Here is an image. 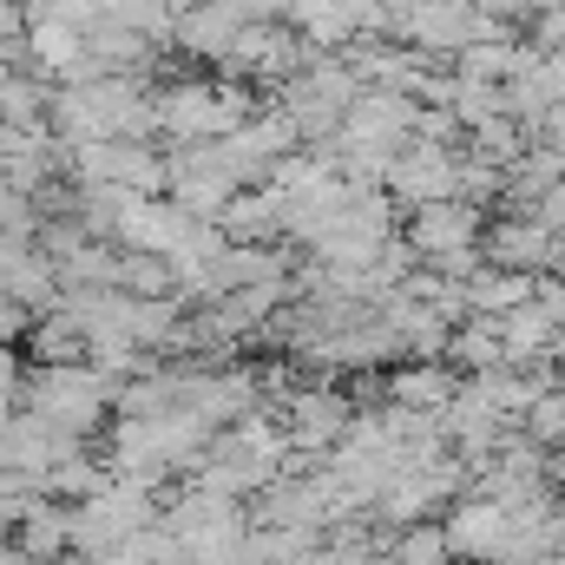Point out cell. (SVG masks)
Returning <instances> with one entry per match:
<instances>
[{
  "label": "cell",
  "mask_w": 565,
  "mask_h": 565,
  "mask_svg": "<svg viewBox=\"0 0 565 565\" xmlns=\"http://www.w3.org/2000/svg\"><path fill=\"white\" fill-rule=\"evenodd\" d=\"M454 546H447V526H408V540L395 546V565H447Z\"/></svg>",
  "instance_id": "7"
},
{
  "label": "cell",
  "mask_w": 565,
  "mask_h": 565,
  "mask_svg": "<svg viewBox=\"0 0 565 565\" xmlns=\"http://www.w3.org/2000/svg\"><path fill=\"white\" fill-rule=\"evenodd\" d=\"M553 250H559V237H553L546 217H507V224H493L480 237L487 270H520V277H546L553 270Z\"/></svg>",
  "instance_id": "2"
},
{
  "label": "cell",
  "mask_w": 565,
  "mask_h": 565,
  "mask_svg": "<svg viewBox=\"0 0 565 565\" xmlns=\"http://www.w3.org/2000/svg\"><path fill=\"white\" fill-rule=\"evenodd\" d=\"M513 526H520V513H507L500 500H467L454 520H447V546L454 553H467V559H507V540H513Z\"/></svg>",
  "instance_id": "3"
},
{
  "label": "cell",
  "mask_w": 565,
  "mask_h": 565,
  "mask_svg": "<svg viewBox=\"0 0 565 565\" xmlns=\"http://www.w3.org/2000/svg\"><path fill=\"white\" fill-rule=\"evenodd\" d=\"M20 335H26V309H20L13 296H0V349H7V342H20Z\"/></svg>",
  "instance_id": "8"
},
{
  "label": "cell",
  "mask_w": 565,
  "mask_h": 565,
  "mask_svg": "<svg viewBox=\"0 0 565 565\" xmlns=\"http://www.w3.org/2000/svg\"><path fill=\"white\" fill-rule=\"evenodd\" d=\"M520 422H526V434H533L540 447H565V388H546Z\"/></svg>",
  "instance_id": "6"
},
{
  "label": "cell",
  "mask_w": 565,
  "mask_h": 565,
  "mask_svg": "<svg viewBox=\"0 0 565 565\" xmlns=\"http://www.w3.org/2000/svg\"><path fill=\"white\" fill-rule=\"evenodd\" d=\"M559 540H565V513H559Z\"/></svg>",
  "instance_id": "9"
},
{
  "label": "cell",
  "mask_w": 565,
  "mask_h": 565,
  "mask_svg": "<svg viewBox=\"0 0 565 565\" xmlns=\"http://www.w3.org/2000/svg\"><path fill=\"white\" fill-rule=\"evenodd\" d=\"M342 422H349V408L335 395H296V434L302 440H329Z\"/></svg>",
  "instance_id": "5"
},
{
  "label": "cell",
  "mask_w": 565,
  "mask_h": 565,
  "mask_svg": "<svg viewBox=\"0 0 565 565\" xmlns=\"http://www.w3.org/2000/svg\"><path fill=\"white\" fill-rule=\"evenodd\" d=\"M388 402L408 408V415H447V408L460 402V382H454V369H440V362H415V369H395Z\"/></svg>",
  "instance_id": "4"
},
{
  "label": "cell",
  "mask_w": 565,
  "mask_h": 565,
  "mask_svg": "<svg viewBox=\"0 0 565 565\" xmlns=\"http://www.w3.org/2000/svg\"><path fill=\"white\" fill-rule=\"evenodd\" d=\"M480 237H487V217H480V204H467V198L427 204V211L408 217V250H415L422 264H434V270L480 257Z\"/></svg>",
  "instance_id": "1"
}]
</instances>
